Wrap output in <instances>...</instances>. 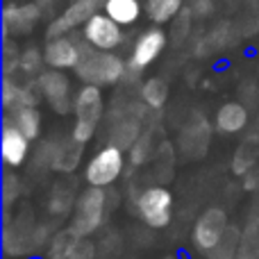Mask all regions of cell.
Segmentation results:
<instances>
[{
  "label": "cell",
  "instance_id": "cell-1",
  "mask_svg": "<svg viewBox=\"0 0 259 259\" xmlns=\"http://www.w3.org/2000/svg\"><path fill=\"white\" fill-rule=\"evenodd\" d=\"M75 75L84 84L96 87H114L127 77V62L116 53H103V50L87 48L82 62L77 64Z\"/></svg>",
  "mask_w": 259,
  "mask_h": 259
},
{
  "label": "cell",
  "instance_id": "cell-2",
  "mask_svg": "<svg viewBox=\"0 0 259 259\" xmlns=\"http://www.w3.org/2000/svg\"><path fill=\"white\" fill-rule=\"evenodd\" d=\"M105 214H107V193H105V189L87 187L75 200L68 230H73L77 237H91L103 225Z\"/></svg>",
  "mask_w": 259,
  "mask_h": 259
},
{
  "label": "cell",
  "instance_id": "cell-3",
  "mask_svg": "<svg viewBox=\"0 0 259 259\" xmlns=\"http://www.w3.org/2000/svg\"><path fill=\"white\" fill-rule=\"evenodd\" d=\"M123 170H125V150L107 143L84 164V182L89 187L107 189L116 184Z\"/></svg>",
  "mask_w": 259,
  "mask_h": 259
},
{
  "label": "cell",
  "instance_id": "cell-4",
  "mask_svg": "<svg viewBox=\"0 0 259 259\" xmlns=\"http://www.w3.org/2000/svg\"><path fill=\"white\" fill-rule=\"evenodd\" d=\"M146 105L139 103H127L123 109H116L109 116V143L121 150H127L139 141L143 134V121H146Z\"/></svg>",
  "mask_w": 259,
  "mask_h": 259
},
{
  "label": "cell",
  "instance_id": "cell-5",
  "mask_svg": "<svg viewBox=\"0 0 259 259\" xmlns=\"http://www.w3.org/2000/svg\"><path fill=\"white\" fill-rule=\"evenodd\" d=\"M137 214L148 228L164 230L168 228L173 216V196L166 187H148L134 200Z\"/></svg>",
  "mask_w": 259,
  "mask_h": 259
},
{
  "label": "cell",
  "instance_id": "cell-6",
  "mask_svg": "<svg viewBox=\"0 0 259 259\" xmlns=\"http://www.w3.org/2000/svg\"><path fill=\"white\" fill-rule=\"evenodd\" d=\"M36 89H39L41 98L50 105L57 114H71L75 107V98H73V82L66 75V71H55V68H46L39 77H36Z\"/></svg>",
  "mask_w": 259,
  "mask_h": 259
},
{
  "label": "cell",
  "instance_id": "cell-7",
  "mask_svg": "<svg viewBox=\"0 0 259 259\" xmlns=\"http://www.w3.org/2000/svg\"><path fill=\"white\" fill-rule=\"evenodd\" d=\"M82 41L94 50L116 53V48H121L125 41V34H123V25L112 21L105 12H98L82 27Z\"/></svg>",
  "mask_w": 259,
  "mask_h": 259
},
{
  "label": "cell",
  "instance_id": "cell-8",
  "mask_svg": "<svg viewBox=\"0 0 259 259\" xmlns=\"http://www.w3.org/2000/svg\"><path fill=\"white\" fill-rule=\"evenodd\" d=\"M228 230H230L228 214H225L221 207H211V209L202 211V214L198 216L196 225H193V232H191L193 248L202 250V252H209L211 248H216L223 241Z\"/></svg>",
  "mask_w": 259,
  "mask_h": 259
},
{
  "label": "cell",
  "instance_id": "cell-9",
  "mask_svg": "<svg viewBox=\"0 0 259 259\" xmlns=\"http://www.w3.org/2000/svg\"><path fill=\"white\" fill-rule=\"evenodd\" d=\"M166 44H168V34L164 30H159V27H150V30L141 32L132 46V53H130L127 73H134V77H137L141 71H146L164 53Z\"/></svg>",
  "mask_w": 259,
  "mask_h": 259
},
{
  "label": "cell",
  "instance_id": "cell-10",
  "mask_svg": "<svg viewBox=\"0 0 259 259\" xmlns=\"http://www.w3.org/2000/svg\"><path fill=\"white\" fill-rule=\"evenodd\" d=\"M87 48H89V46H87L84 41H75L68 34L48 39L44 46L46 66L55 68V71H75L77 64L84 57Z\"/></svg>",
  "mask_w": 259,
  "mask_h": 259
},
{
  "label": "cell",
  "instance_id": "cell-11",
  "mask_svg": "<svg viewBox=\"0 0 259 259\" xmlns=\"http://www.w3.org/2000/svg\"><path fill=\"white\" fill-rule=\"evenodd\" d=\"M94 14H98V0H73L68 7L59 14L57 18L48 23L46 27V39H55V36H64L75 27H84Z\"/></svg>",
  "mask_w": 259,
  "mask_h": 259
},
{
  "label": "cell",
  "instance_id": "cell-12",
  "mask_svg": "<svg viewBox=\"0 0 259 259\" xmlns=\"http://www.w3.org/2000/svg\"><path fill=\"white\" fill-rule=\"evenodd\" d=\"M41 16V7L39 3H9L5 5L3 9V32H5V39L9 36H21L27 34L36 27Z\"/></svg>",
  "mask_w": 259,
  "mask_h": 259
},
{
  "label": "cell",
  "instance_id": "cell-13",
  "mask_svg": "<svg viewBox=\"0 0 259 259\" xmlns=\"http://www.w3.org/2000/svg\"><path fill=\"white\" fill-rule=\"evenodd\" d=\"M0 152L7 168H18L25 164L30 155V139L9 121L3 123V137H0Z\"/></svg>",
  "mask_w": 259,
  "mask_h": 259
},
{
  "label": "cell",
  "instance_id": "cell-14",
  "mask_svg": "<svg viewBox=\"0 0 259 259\" xmlns=\"http://www.w3.org/2000/svg\"><path fill=\"white\" fill-rule=\"evenodd\" d=\"M75 121H87L98 125L105 116V96H103V87L96 84H84L80 91L75 94Z\"/></svg>",
  "mask_w": 259,
  "mask_h": 259
},
{
  "label": "cell",
  "instance_id": "cell-15",
  "mask_svg": "<svg viewBox=\"0 0 259 259\" xmlns=\"http://www.w3.org/2000/svg\"><path fill=\"white\" fill-rule=\"evenodd\" d=\"M248 118H250V114H248L246 105L225 103V105H221L219 112H216L214 125L221 134H239L248 125Z\"/></svg>",
  "mask_w": 259,
  "mask_h": 259
},
{
  "label": "cell",
  "instance_id": "cell-16",
  "mask_svg": "<svg viewBox=\"0 0 259 259\" xmlns=\"http://www.w3.org/2000/svg\"><path fill=\"white\" fill-rule=\"evenodd\" d=\"M5 121L16 125L30 141L39 139V134H41V112L36 109V105H21V107L7 109Z\"/></svg>",
  "mask_w": 259,
  "mask_h": 259
},
{
  "label": "cell",
  "instance_id": "cell-17",
  "mask_svg": "<svg viewBox=\"0 0 259 259\" xmlns=\"http://www.w3.org/2000/svg\"><path fill=\"white\" fill-rule=\"evenodd\" d=\"M103 12L118 25L130 27L141 18L143 5L141 0H103Z\"/></svg>",
  "mask_w": 259,
  "mask_h": 259
},
{
  "label": "cell",
  "instance_id": "cell-18",
  "mask_svg": "<svg viewBox=\"0 0 259 259\" xmlns=\"http://www.w3.org/2000/svg\"><path fill=\"white\" fill-rule=\"evenodd\" d=\"M139 98L152 112H159L168 100V82L164 77H148L139 89Z\"/></svg>",
  "mask_w": 259,
  "mask_h": 259
},
{
  "label": "cell",
  "instance_id": "cell-19",
  "mask_svg": "<svg viewBox=\"0 0 259 259\" xmlns=\"http://www.w3.org/2000/svg\"><path fill=\"white\" fill-rule=\"evenodd\" d=\"M184 7H187V0H146V16L155 25H166V23H173V18Z\"/></svg>",
  "mask_w": 259,
  "mask_h": 259
},
{
  "label": "cell",
  "instance_id": "cell-20",
  "mask_svg": "<svg viewBox=\"0 0 259 259\" xmlns=\"http://www.w3.org/2000/svg\"><path fill=\"white\" fill-rule=\"evenodd\" d=\"M80 155H82V143L71 139V141H66V143L55 146L53 155H50V166L59 168V170H71V168H75Z\"/></svg>",
  "mask_w": 259,
  "mask_h": 259
},
{
  "label": "cell",
  "instance_id": "cell-21",
  "mask_svg": "<svg viewBox=\"0 0 259 259\" xmlns=\"http://www.w3.org/2000/svg\"><path fill=\"white\" fill-rule=\"evenodd\" d=\"M241 246L243 243H241V234H239V230L230 228L228 234L223 237V241L207 252V259H237Z\"/></svg>",
  "mask_w": 259,
  "mask_h": 259
},
{
  "label": "cell",
  "instance_id": "cell-22",
  "mask_svg": "<svg viewBox=\"0 0 259 259\" xmlns=\"http://www.w3.org/2000/svg\"><path fill=\"white\" fill-rule=\"evenodd\" d=\"M46 64V57H44V50L39 48H25L21 53V59H18V71L23 73L25 77H39L41 73V66Z\"/></svg>",
  "mask_w": 259,
  "mask_h": 259
},
{
  "label": "cell",
  "instance_id": "cell-23",
  "mask_svg": "<svg viewBox=\"0 0 259 259\" xmlns=\"http://www.w3.org/2000/svg\"><path fill=\"white\" fill-rule=\"evenodd\" d=\"M75 237L77 234L73 230H62V232L53 234L48 241V259H68V250H71Z\"/></svg>",
  "mask_w": 259,
  "mask_h": 259
},
{
  "label": "cell",
  "instance_id": "cell-24",
  "mask_svg": "<svg viewBox=\"0 0 259 259\" xmlns=\"http://www.w3.org/2000/svg\"><path fill=\"white\" fill-rule=\"evenodd\" d=\"M152 137H155V130L148 127L146 132L139 137V141L130 148V161H132V166L146 164L148 157L152 155Z\"/></svg>",
  "mask_w": 259,
  "mask_h": 259
},
{
  "label": "cell",
  "instance_id": "cell-25",
  "mask_svg": "<svg viewBox=\"0 0 259 259\" xmlns=\"http://www.w3.org/2000/svg\"><path fill=\"white\" fill-rule=\"evenodd\" d=\"M96 257V246L89 237H75L71 250H68V259H94Z\"/></svg>",
  "mask_w": 259,
  "mask_h": 259
},
{
  "label": "cell",
  "instance_id": "cell-26",
  "mask_svg": "<svg viewBox=\"0 0 259 259\" xmlns=\"http://www.w3.org/2000/svg\"><path fill=\"white\" fill-rule=\"evenodd\" d=\"M191 18H193V14H191V9L189 7H184L182 12L173 18V34H175V39L178 41L187 39L189 27H191Z\"/></svg>",
  "mask_w": 259,
  "mask_h": 259
},
{
  "label": "cell",
  "instance_id": "cell-27",
  "mask_svg": "<svg viewBox=\"0 0 259 259\" xmlns=\"http://www.w3.org/2000/svg\"><path fill=\"white\" fill-rule=\"evenodd\" d=\"M96 127L98 125H94V123H87V121H75V125H73L71 130V139L73 141H77V143H89L91 139H94V134H96Z\"/></svg>",
  "mask_w": 259,
  "mask_h": 259
},
{
  "label": "cell",
  "instance_id": "cell-28",
  "mask_svg": "<svg viewBox=\"0 0 259 259\" xmlns=\"http://www.w3.org/2000/svg\"><path fill=\"white\" fill-rule=\"evenodd\" d=\"M187 7L191 9L193 16H209L211 9H214V5H211V0H187Z\"/></svg>",
  "mask_w": 259,
  "mask_h": 259
},
{
  "label": "cell",
  "instance_id": "cell-29",
  "mask_svg": "<svg viewBox=\"0 0 259 259\" xmlns=\"http://www.w3.org/2000/svg\"><path fill=\"white\" fill-rule=\"evenodd\" d=\"M237 259H259V255H257V250H252L250 246H246V243H243L241 250H239V255H237Z\"/></svg>",
  "mask_w": 259,
  "mask_h": 259
},
{
  "label": "cell",
  "instance_id": "cell-30",
  "mask_svg": "<svg viewBox=\"0 0 259 259\" xmlns=\"http://www.w3.org/2000/svg\"><path fill=\"white\" fill-rule=\"evenodd\" d=\"M257 255H259V241H257Z\"/></svg>",
  "mask_w": 259,
  "mask_h": 259
},
{
  "label": "cell",
  "instance_id": "cell-31",
  "mask_svg": "<svg viewBox=\"0 0 259 259\" xmlns=\"http://www.w3.org/2000/svg\"><path fill=\"white\" fill-rule=\"evenodd\" d=\"M98 3H103V0H98Z\"/></svg>",
  "mask_w": 259,
  "mask_h": 259
}]
</instances>
